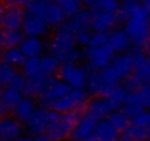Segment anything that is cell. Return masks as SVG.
Returning <instances> with one entry per match:
<instances>
[{"label":"cell","mask_w":150,"mask_h":141,"mask_svg":"<svg viewBox=\"0 0 150 141\" xmlns=\"http://www.w3.org/2000/svg\"><path fill=\"white\" fill-rule=\"evenodd\" d=\"M49 53L56 56L60 62L72 51L75 50L77 41H75V28L71 24V21H65L62 25H59L57 28H54L50 43H49Z\"/></svg>","instance_id":"6da1fadb"},{"label":"cell","mask_w":150,"mask_h":141,"mask_svg":"<svg viewBox=\"0 0 150 141\" xmlns=\"http://www.w3.org/2000/svg\"><path fill=\"white\" fill-rule=\"evenodd\" d=\"M132 57H134V70L129 78H127L122 85L129 91H137L141 87L147 85L150 81V57L144 53L143 49L132 47L131 50Z\"/></svg>","instance_id":"7a4b0ae2"},{"label":"cell","mask_w":150,"mask_h":141,"mask_svg":"<svg viewBox=\"0 0 150 141\" xmlns=\"http://www.w3.org/2000/svg\"><path fill=\"white\" fill-rule=\"evenodd\" d=\"M124 30L129 35L134 47H144V44L150 38V15L143 9V6L129 21L124 24Z\"/></svg>","instance_id":"3957f363"},{"label":"cell","mask_w":150,"mask_h":141,"mask_svg":"<svg viewBox=\"0 0 150 141\" xmlns=\"http://www.w3.org/2000/svg\"><path fill=\"white\" fill-rule=\"evenodd\" d=\"M27 2H9L0 6V24L2 30H22L27 11Z\"/></svg>","instance_id":"277c9868"},{"label":"cell","mask_w":150,"mask_h":141,"mask_svg":"<svg viewBox=\"0 0 150 141\" xmlns=\"http://www.w3.org/2000/svg\"><path fill=\"white\" fill-rule=\"evenodd\" d=\"M57 77L62 81H65L72 90H81V88L87 87L90 69L81 63H78V65L65 63V65H62Z\"/></svg>","instance_id":"5b68a950"},{"label":"cell","mask_w":150,"mask_h":141,"mask_svg":"<svg viewBox=\"0 0 150 141\" xmlns=\"http://www.w3.org/2000/svg\"><path fill=\"white\" fill-rule=\"evenodd\" d=\"M71 90L72 88L65 81H62L59 77H52V78L47 80V85H46L43 94L37 99V103H38L40 107L52 110V106L57 100H60L65 96H68L71 93Z\"/></svg>","instance_id":"8992f818"},{"label":"cell","mask_w":150,"mask_h":141,"mask_svg":"<svg viewBox=\"0 0 150 141\" xmlns=\"http://www.w3.org/2000/svg\"><path fill=\"white\" fill-rule=\"evenodd\" d=\"M116 53L112 50L109 44L94 49V50L84 49V62H86V66L90 69V72H99V70L108 68L113 62Z\"/></svg>","instance_id":"52a82bcc"},{"label":"cell","mask_w":150,"mask_h":141,"mask_svg":"<svg viewBox=\"0 0 150 141\" xmlns=\"http://www.w3.org/2000/svg\"><path fill=\"white\" fill-rule=\"evenodd\" d=\"M52 119H53V110L38 106L35 109V112L31 115V118L24 123V128H25L27 134L31 137L44 135V134H47Z\"/></svg>","instance_id":"ba28073f"},{"label":"cell","mask_w":150,"mask_h":141,"mask_svg":"<svg viewBox=\"0 0 150 141\" xmlns=\"http://www.w3.org/2000/svg\"><path fill=\"white\" fill-rule=\"evenodd\" d=\"M99 121L88 113H83L81 119L74 126L71 137L77 141H94V132L97 128Z\"/></svg>","instance_id":"9c48e42d"},{"label":"cell","mask_w":150,"mask_h":141,"mask_svg":"<svg viewBox=\"0 0 150 141\" xmlns=\"http://www.w3.org/2000/svg\"><path fill=\"white\" fill-rule=\"evenodd\" d=\"M116 109L113 107V104L106 99V97H91L90 102L87 103L84 112L91 115L93 118H96L99 122L103 119H109V116L115 112Z\"/></svg>","instance_id":"30bf717a"},{"label":"cell","mask_w":150,"mask_h":141,"mask_svg":"<svg viewBox=\"0 0 150 141\" xmlns=\"http://www.w3.org/2000/svg\"><path fill=\"white\" fill-rule=\"evenodd\" d=\"M24 123L19 122L13 115L3 116L0 121V140L2 141H15L22 135Z\"/></svg>","instance_id":"8fae6325"},{"label":"cell","mask_w":150,"mask_h":141,"mask_svg":"<svg viewBox=\"0 0 150 141\" xmlns=\"http://www.w3.org/2000/svg\"><path fill=\"white\" fill-rule=\"evenodd\" d=\"M24 93L13 88V87H3L2 94H0V112H2V118L12 115L18 103L24 99Z\"/></svg>","instance_id":"7c38bea8"},{"label":"cell","mask_w":150,"mask_h":141,"mask_svg":"<svg viewBox=\"0 0 150 141\" xmlns=\"http://www.w3.org/2000/svg\"><path fill=\"white\" fill-rule=\"evenodd\" d=\"M91 12V30L100 32H110L115 30L118 22L116 13L105 12V11H90Z\"/></svg>","instance_id":"4fadbf2b"},{"label":"cell","mask_w":150,"mask_h":141,"mask_svg":"<svg viewBox=\"0 0 150 141\" xmlns=\"http://www.w3.org/2000/svg\"><path fill=\"white\" fill-rule=\"evenodd\" d=\"M110 68L115 70V74L118 75V78L121 80V82H124L127 78L131 77L132 70H134V57L132 53H122V54H116L113 62L110 63Z\"/></svg>","instance_id":"5bb4252c"},{"label":"cell","mask_w":150,"mask_h":141,"mask_svg":"<svg viewBox=\"0 0 150 141\" xmlns=\"http://www.w3.org/2000/svg\"><path fill=\"white\" fill-rule=\"evenodd\" d=\"M22 31H24L25 37H40V38H43L50 31V27L43 18L27 13L24 25H22Z\"/></svg>","instance_id":"9a60e30c"},{"label":"cell","mask_w":150,"mask_h":141,"mask_svg":"<svg viewBox=\"0 0 150 141\" xmlns=\"http://www.w3.org/2000/svg\"><path fill=\"white\" fill-rule=\"evenodd\" d=\"M112 50L116 54H122V53H128L132 50V41L129 38V35L127 34V31L122 28H115L113 31H110L109 34V43H108Z\"/></svg>","instance_id":"2e32d148"},{"label":"cell","mask_w":150,"mask_h":141,"mask_svg":"<svg viewBox=\"0 0 150 141\" xmlns=\"http://www.w3.org/2000/svg\"><path fill=\"white\" fill-rule=\"evenodd\" d=\"M19 47L24 51V54L27 56V59L43 57L46 54V43L40 37H25Z\"/></svg>","instance_id":"e0dca14e"},{"label":"cell","mask_w":150,"mask_h":141,"mask_svg":"<svg viewBox=\"0 0 150 141\" xmlns=\"http://www.w3.org/2000/svg\"><path fill=\"white\" fill-rule=\"evenodd\" d=\"M44 21L49 24L50 28H57L59 25H62L65 21H68L63 9L59 6L57 2H47V8H46V13H44Z\"/></svg>","instance_id":"ac0fdd59"},{"label":"cell","mask_w":150,"mask_h":141,"mask_svg":"<svg viewBox=\"0 0 150 141\" xmlns=\"http://www.w3.org/2000/svg\"><path fill=\"white\" fill-rule=\"evenodd\" d=\"M37 107H38V103H37L35 99L28 97V96H24V99L18 103V106L15 107V110H13L12 115H13L19 122L25 123V122L31 118V115L35 112Z\"/></svg>","instance_id":"d6986e66"},{"label":"cell","mask_w":150,"mask_h":141,"mask_svg":"<svg viewBox=\"0 0 150 141\" xmlns=\"http://www.w3.org/2000/svg\"><path fill=\"white\" fill-rule=\"evenodd\" d=\"M121 132L110 123L109 119H103L97 123L94 132V141H118Z\"/></svg>","instance_id":"ffe728a7"},{"label":"cell","mask_w":150,"mask_h":141,"mask_svg":"<svg viewBox=\"0 0 150 141\" xmlns=\"http://www.w3.org/2000/svg\"><path fill=\"white\" fill-rule=\"evenodd\" d=\"M2 60L3 63L12 66V68H22L27 56L24 54V51L21 50V47H11V49H5L2 53Z\"/></svg>","instance_id":"44dd1931"},{"label":"cell","mask_w":150,"mask_h":141,"mask_svg":"<svg viewBox=\"0 0 150 141\" xmlns=\"http://www.w3.org/2000/svg\"><path fill=\"white\" fill-rule=\"evenodd\" d=\"M128 94H129V91L122 84H118V85H112L108 90V93H106L105 97L113 104L115 109H121L125 104V102L128 99Z\"/></svg>","instance_id":"7402d4cb"},{"label":"cell","mask_w":150,"mask_h":141,"mask_svg":"<svg viewBox=\"0 0 150 141\" xmlns=\"http://www.w3.org/2000/svg\"><path fill=\"white\" fill-rule=\"evenodd\" d=\"M140 9H141V3H140V2H135V0H125V2L121 3L119 11H118V13H116L118 22H119V24H125V22L129 21Z\"/></svg>","instance_id":"603a6c76"},{"label":"cell","mask_w":150,"mask_h":141,"mask_svg":"<svg viewBox=\"0 0 150 141\" xmlns=\"http://www.w3.org/2000/svg\"><path fill=\"white\" fill-rule=\"evenodd\" d=\"M41 68H43V74L47 77V78H52V77H57L59 75V70L62 68V62L50 54L49 51L41 57Z\"/></svg>","instance_id":"cb8c5ba5"},{"label":"cell","mask_w":150,"mask_h":141,"mask_svg":"<svg viewBox=\"0 0 150 141\" xmlns=\"http://www.w3.org/2000/svg\"><path fill=\"white\" fill-rule=\"evenodd\" d=\"M25 34L22 30H2V47L11 49V47H19L24 41Z\"/></svg>","instance_id":"d4e9b609"},{"label":"cell","mask_w":150,"mask_h":141,"mask_svg":"<svg viewBox=\"0 0 150 141\" xmlns=\"http://www.w3.org/2000/svg\"><path fill=\"white\" fill-rule=\"evenodd\" d=\"M131 119L132 118H135L138 113H141L143 110H146L144 109V106H143V103H141V99H140V96H138V93L137 91H132V93H129L128 94V99H127V102H125V104L121 107Z\"/></svg>","instance_id":"484cf974"},{"label":"cell","mask_w":150,"mask_h":141,"mask_svg":"<svg viewBox=\"0 0 150 141\" xmlns=\"http://www.w3.org/2000/svg\"><path fill=\"white\" fill-rule=\"evenodd\" d=\"M47 77H40V78H27V87H25V96L33 97V99H38L46 85H47Z\"/></svg>","instance_id":"4316f807"},{"label":"cell","mask_w":150,"mask_h":141,"mask_svg":"<svg viewBox=\"0 0 150 141\" xmlns=\"http://www.w3.org/2000/svg\"><path fill=\"white\" fill-rule=\"evenodd\" d=\"M21 72L27 78H40L46 77L43 74V68H41V57H30L25 60L24 66L21 68Z\"/></svg>","instance_id":"83f0119b"},{"label":"cell","mask_w":150,"mask_h":141,"mask_svg":"<svg viewBox=\"0 0 150 141\" xmlns=\"http://www.w3.org/2000/svg\"><path fill=\"white\" fill-rule=\"evenodd\" d=\"M69 21L74 25L75 31H78V30H91V12L86 8L81 12H78L74 18H71Z\"/></svg>","instance_id":"f1b7e54d"},{"label":"cell","mask_w":150,"mask_h":141,"mask_svg":"<svg viewBox=\"0 0 150 141\" xmlns=\"http://www.w3.org/2000/svg\"><path fill=\"white\" fill-rule=\"evenodd\" d=\"M109 121H110V123H112L119 132H124V131L131 125V118H129L122 109H116V110L109 116Z\"/></svg>","instance_id":"f546056e"},{"label":"cell","mask_w":150,"mask_h":141,"mask_svg":"<svg viewBox=\"0 0 150 141\" xmlns=\"http://www.w3.org/2000/svg\"><path fill=\"white\" fill-rule=\"evenodd\" d=\"M56 2L63 9V12H65L68 19L74 18L78 12H81L84 9V3L78 2V0H56Z\"/></svg>","instance_id":"4dcf8cb0"},{"label":"cell","mask_w":150,"mask_h":141,"mask_svg":"<svg viewBox=\"0 0 150 141\" xmlns=\"http://www.w3.org/2000/svg\"><path fill=\"white\" fill-rule=\"evenodd\" d=\"M47 2L49 0H31V2H27L25 11H27L28 15H35V16H40V18L44 19Z\"/></svg>","instance_id":"1f68e13d"},{"label":"cell","mask_w":150,"mask_h":141,"mask_svg":"<svg viewBox=\"0 0 150 141\" xmlns=\"http://www.w3.org/2000/svg\"><path fill=\"white\" fill-rule=\"evenodd\" d=\"M109 34H110V32L93 31L91 38H90V43H88V46L86 47V50H94V49H99V47L106 46V44L109 43Z\"/></svg>","instance_id":"d6a6232c"},{"label":"cell","mask_w":150,"mask_h":141,"mask_svg":"<svg viewBox=\"0 0 150 141\" xmlns=\"http://www.w3.org/2000/svg\"><path fill=\"white\" fill-rule=\"evenodd\" d=\"M16 74H18V70L15 68H12L6 63H2V66H0V82H2V88L8 87Z\"/></svg>","instance_id":"836d02e7"},{"label":"cell","mask_w":150,"mask_h":141,"mask_svg":"<svg viewBox=\"0 0 150 141\" xmlns=\"http://www.w3.org/2000/svg\"><path fill=\"white\" fill-rule=\"evenodd\" d=\"M93 30H78L75 31V41H77V46L81 49H86L90 43Z\"/></svg>","instance_id":"e575fe53"},{"label":"cell","mask_w":150,"mask_h":141,"mask_svg":"<svg viewBox=\"0 0 150 141\" xmlns=\"http://www.w3.org/2000/svg\"><path fill=\"white\" fill-rule=\"evenodd\" d=\"M137 93H138V96L141 99V103H143L144 109L150 110V85L147 84V85L141 87L140 90H137Z\"/></svg>","instance_id":"d590c367"},{"label":"cell","mask_w":150,"mask_h":141,"mask_svg":"<svg viewBox=\"0 0 150 141\" xmlns=\"http://www.w3.org/2000/svg\"><path fill=\"white\" fill-rule=\"evenodd\" d=\"M118 141H137L128 131H124V132H121V135H119V138H118Z\"/></svg>","instance_id":"8d00e7d4"},{"label":"cell","mask_w":150,"mask_h":141,"mask_svg":"<svg viewBox=\"0 0 150 141\" xmlns=\"http://www.w3.org/2000/svg\"><path fill=\"white\" fill-rule=\"evenodd\" d=\"M34 141H53L47 134H44V135H38V137H34Z\"/></svg>","instance_id":"74e56055"},{"label":"cell","mask_w":150,"mask_h":141,"mask_svg":"<svg viewBox=\"0 0 150 141\" xmlns=\"http://www.w3.org/2000/svg\"><path fill=\"white\" fill-rule=\"evenodd\" d=\"M15 141H34V137L25 134V135H21V137H19L18 140H15Z\"/></svg>","instance_id":"f35d334b"},{"label":"cell","mask_w":150,"mask_h":141,"mask_svg":"<svg viewBox=\"0 0 150 141\" xmlns=\"http://www.w3.org/2000/svg\"><path fill=\"white\" fill-rule=\"evenodd\" d=\"M141 6H143V9L150 15V0H144V2H141Z\"/></svg>","instance_id":"ab89813d"},{"label":"cell","mask_w":150,"mask_h":141,"mask_svg":"<svg viewBox=\"0 0 150 141\" xmlns=\"http://www.w3.org/2000/svg\"><path fill=\"white\" fill-rule=\"evenodd\" d=\"M143 50H144V53H146V54H147V56L150 57V38H149V40H147V43L144 44Z\"/></svg>","instance_id":"60d3db41"},{"label":"cell","mask_w":150,"mask_h":141,"mask_svg":"<svg viewBox=\"0 0 150 141\" xmlns=\"http://www.w3.org/2000/svg\"><path fill=\"white\" fill-rule=\"evenodd\" d=\"M146 129L149 131V134H150V118H149V123H147V126H146Z\"/></svg>","instance_id":"b9f144b4"},{"label":"cell","mask_w":150,"mask_h":141,"mask_svg":"<svg viewBox=\"0 0 150 141\" xmlns=\"http://www.w3.org/2000/svg\"><path fill=\"white\" fill-rule=\"evenodd\" d=\"M63 141H77V140H74L72 137H69V138H66V140H63Z\"/></svg>","instance_id":"7bdbcfd3"},{"label":"cell","mask_w":150,"mask_h":141,"mask_svg":"<svg viewBox=\"0 0 150 141\" xmlns=\"http://www.w3.org/2000/svg\"><path fill=\"white\" fill-rule=\"evenodd\" d=\"M149 85H150V81H149Z\"/></svg>","instance_id":"ee69618b"},{"label":"cell","mask_w":150,"mask_h":141,"mask_svg":"<svg viewBox=\"0 0 150 141\" xmlns=\"http://www.w3.org/2000/svg\"><path fill=\"white\" fill-rule=\"evenodd\" d=\"M147 141H150V140H147Z\"/></svg>","instance_id":"f6af8a7d"}]
</instances>
